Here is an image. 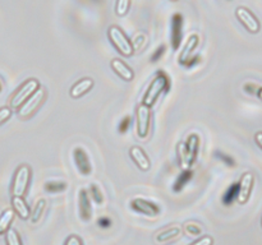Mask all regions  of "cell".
I'll return each instance as SVG.
<instances>
[{"instance_id": "obj_1", "label": "cell", "mask_w": 262, "mask_h": 245, "mask_svg": "<svg viewBox=\"0 0 262 245\" xmlns=\"http://www.w3.org/2000/svg\"><path fill=\"white\" fill-rule=\"evenodd\" d=\"M200 150V137L196 133H192L186 142H181L177 145L178 161L182 170H189L193 162L196 161Z\"/></svg>"}, {"instance_id": "obj_2", "label": "cell", "mask_w": 262, "mask_h": 245, "mask_svg": "<svg viewBox=\"0 0 262 245\" xmlns=\"http://www.w3.org/2000/svg\"><path fill=\"white\" fill-rule=\"evenodd\" d=\"M169 88H170V79H169L168 74L160 70L151 81L150 86H148L147 91H146L145 96L142 99V104L148 107H152L155 102L158 101L159 97H160V94L168 91Z\"/></svg>"}, {"instance_id": "obj_3", "label": "cell", "mask_w": 262, "mask_h": 245, "mask_svg": "<svg viewBox=\"0 0 262 245\" xmlns=\"http://www.w3.org/2000/svg\"><path fill=\"white\" fill-rule=\"evenodd\" d=\"M107 37L120 55L125 56V58H129L133 55L135 48H133L132 41L127 37L122 28L118 27V26H110L107 28Z\"/></svg>"}, {"instance_id": "obj_4", "label": "cell", "mask_w": 262, "mask_h": 245, "mask_svg": "<svg viewBox=\"0 0 262 245\" xmlns=\"http://www.w3.org/2000/svg\"><path fill=\"white\" fill-rule=\"evenodd\" d=\"M40 87V82L35 78H30L23 82L10 99V109H19Z\"/></svg>"}, {"instance_id": "obj_5", "label": "cell", "mask_w": 262, "mask_h": 245, "mask_svg": "<svg viewBox=\"0 0 262 245\" xmlns=\"http://www.w3.org/2000/svg\"><path fill=\"white\" fill-rule=\"evenodd\" d=\"M31 167L27 163H22L19 167L15 170L14 178L12 184V194L13 197H23L30 186L31 181Z\"/></svg>"}, {"instance_id": "obj_6", "label": "cell", "mask_w": 262, "mask_h": 245, "mask_svg": "<svg viewBox=\"0 0 262 245\" xmlns=\"http://www.w3.org/2000/svg\"><path fill=\"white\" fill-rule=\"evenodd\" d=\"M136 121H137V137L146 139L150 135L151 129V107L141 104L136 110Z\"/></svg>"}, {"instance_id": "obj_7", "label": "cell", "mask_w": 262, "mask_h": 245, "mask_svg": "<svg viewBox=\"0 0 262 245\" xmlns=\"http://www.w3.org/2000/svg\"><path fill=\"white\" fill-rule=\"evenodd\" d=\"M45 99H46V91L40 87V88H38L37 91H36L35 93H33L32 96H31L30 99H28L27 101L19 107V109H18V112H17L18 116H19L20 119H27V117L32 116V115L36 112V110L42 105V102L45 101Z\"/></svg>"}, {"instance_id": "obj_8", "label": "cell", "mask_w": 262, "mask_h": 245, "mask_svg": "<svg viewBox=\"0 0 262 245\" xmlns=\"http://www.w3.org/2000/svg\"><path fill=\"white\" fill-rule=\"evenodd\" d=\"M235 17L238 18L241 23L243 24V27L251 33H257L260 31V22L256 18V15L251 12L250 9L245 7H238L235 9Z\"/></svg>"}, {"instance_id": "obj_9", "label": "cell", "mask_w": 262, "mask_h": 245, "mask_svg": "<svg viewBox=\"0 0 262 245\" xmlns=\"http://www.w3.org/2000/svg\"><path fill=\"white\" fill-rule=\"evenodd\" d=\"M73 161L76 163V167L78 170V173L81 174L82 176H89L92 171V166H91V161H90L89 155L84 151V148L79 147H74L73 150Z\"/></svg>"}, {"instance_id": "obj_10", "label": "cell", "mask_w": 262, "mask_h": 245, "mask_svg": "<svg viewBox=\"0 0 262 245\" xmlns=\"http://www.w3.org/2000/svg\"><path fill=\"white\" fill-rule=\"evenodd\" d=\"M130 207H132L135 211L140 212V213L146 214L148 217H155L159 216L160 213V207L158 204H155L154 202L147 201V199L143 198H135L130 202Z\"/></svg>"}, {"instance_id": "obj_11", "label": "cell", "mask_w": 262, "mask_h": 245, "mask_svg": "<svg viewBox=\"0 0 262 245\" xmlns=\"http://www.w3.org/2000/svg\"><path fill=\"white\" fill-rule=\"evenodd\" d=\"M253 186V175L251 173L243 174V176L239 180V185H238V193H237V199L238 203L245 204L246 202L250 198L251 190H252Z\"/></svg>"}, {"instance_id": "obj_12", "label": "cell", "mask_w": 262, "mask_h": 245, "mask_svg": "<svg viewBox=\"0 0 262 245\" xmlns=\"http://www.w3.org/2000/svg\"><path fill=\"white\" fill-rule=\"evenodd\" d=\"M182 227L178 225H174V226H169L163 229L161 231L156 232L155 236H154V241L158 245H164L166 242L173 241L174 239L179 237L182 235Z\"/></svg>"}, {"instance_id": "obj_13", "label": "cell", "mask_w": 262, "mask_h": 245, "mask_svg": "<svg viewBox=\"0 0 262 245\" xmlns=\"http://www.w3.org/2000/svg\"><path fill=\"white\" fill-rule=\"evenodd\" d=\"M183 17L179 13L173 15L171 18V43L174 50H178L183 38Z\"/></svg>"}, {"instance_id": "obj_14", "label": "cell", "mask_w": 262, "mask_h": 245, "mask_svg": "<svg viewBox=\"0 0 262 245\" xmlns=\"http://www.w3.org/2000/svg\"><path fill=\"white\" fill-rule=\"evenodd\" d=\"M110 68H112L113 71H114L118 77H120L124 82H130L135 78V71H133V69L130 68V66H128L127 64L123 60H120V59H113V60L110 61Z\"/></svg>"}, {"instance_id": "obj_15", "label": "cell", "mask_w": 262, "mask_h": 245, "mask_svg": "<svg viewBox=\"0 0 262 245\" xmlns=\"http://www.w3.org/2000/svg\"><path fill=\"white\" fill-rule=\"evenodd\" d=\"M129 156H130V158L133 160V162L136 163V166H137L140 170H142V171L150 170L151 161L142 148L135 145V147H132L129 150Z\"/></svg>"}, {"instance_id": "obj_16", "label": "cell", "mask_w": 262, "mask_h": 245, "mask_svg": "<svg viewBox=\"0 0 262 245\" xmlns=\"http://www.w3.org/2000/svg\"><path fill=\"white\" fill-rule=\"evenodd\" d=\"M200 42V37L197 35H192L189 36L188 41L184 45L183 50H182L181 55H179V63L183 64V65H188L189 61H191L192 56H193L194 50L197 48Z\"/></svg>"}, {"instance_id": "obj_17", "label": "cell", "mask_w": 262, "mask_h": 245, "mask_svg": "<svg viewBox=\"0 0 262 245\" xmlns=\"http://www.w3.org/2000/svg\"><path fill=\"white\" fill-rule=\"evenodd\" d=\"M78 203H79V213H81V218L84 222L90 221L92 216V208H91V201H90L89 191L81 189L78 195Z\"/></svg>"}, {"instance_id": "obj_18", "label": "cell", "mask_w": 262, "mask_h": 245, "mask_svg": "<svg viewBox=\"0 0 262 245\" xmlns=\"http://www.w3.org/2000/svg\"><path fill=\"white\" fill-rule=\"evenodd\" d=\"M92 87H94V79L83 78L81 79V81L76 82V83L72 86L69 93H71V97H73V99H79V97L86 94L89 91H91Z\"/></svg>"}, {"instance_id": "obj_19", "label": "cell", "mask_w": 262, "mask_h": 245, "mask_svg": "<svg viewBox=\"0 0 262 245\" xmlns=\"http://www.w3.org/2000/svg\"><path fill=\"white\" fill-rule=\"evenodd\" d=\"M12 206L14 213H17L18 216L22 219H28L30 218V207L26 203V201L23 199V197H13L12 198Z\"/></svg>"}, {"instance_id": "obj_20", "label": "cell", "mask_w": 262, "mask_h": 245, "mask_svg": "<svg viewBox=\"0 0 262 245\" xmlns=\"http://www.w3.org/2000/svg\"><path fill=\"white\" fill-rule=\"evenodd\" d=\"M13 219H14V211L13 209L8 208L0 214V235L5 234L10 229Z\"/></svg>"}, {"instance_id": "obj_21", "label": "cell", "mask_w": 262, "mask_h": 245, "mask_svg": "<svg viewBox=\"0 0 262 245\" xmlns=\"http://www.w3.org/2000/svg\"><path fill=\"white\" fill-rule=\"evenodd\" d=\"M45 208H46L45 199H38V201L36 202L35 207H33L32 213H30L31 224L36 225L38 221H40L41 217H42V214H43V211H45Z\"/></svg>"}, {"instance_id": "obj_22", "label": "cell", "mask_w": 262, "mask_h": 245, "mask_svg": "<svg viewBox=\"0 0 262 245\" xmlns=\"http://www.w3.org/2000/svg\"><path fill=\"white\" fill-rule=\"evenodd\" d=\"M182 231L186 235H188V236H200V235L202 234V226L199 222L189 221L184 224Z\"/></svg>"}, {"instance_id": "obj_23", "label": "cell", "mask_w": 262, "mask_h": 245, "mask_svg": "<svg viewBox=\"0 0 262 245\" xmlns=\"http://www.w3.org/2000/svg\"><path fill=\"white\" fill-rule=\"evenodd\" d=\"M67 183L66 181H59V180H53V181H46L45 183V190L49 193H60L67 189Z\"/></svg>"}, {"instance_id": "obj_24", "label": "cell", "mask_w": 262, "mask_h": 245, "mask_svg": "<svg viewBox=\"0 0 262 245\" xmlns=\"http://www.w3.org/2000/svg\"><path fill=\"white\" fill-rule=\"evenodd\" d=\"M193 176V173L191 170H183V173L178 176V179L176 180V184H174V190L176 191H181L182 189L184 188L187 183L192 179Z\"/></svg>"}, {"instance_id": "obj_25", "label": "cell", "mask_w": 262, "mask_h": 245, "mask_svg": "<svg viewBox=\"0 0 262 245\" xmlns=\"http://www.w3.org/2000/svg\"><path fill=\"white\" fill-rule=\"evenodd\" d=\"M5 242H7V245H22V240H20L17 230L9 229L5 232Z\"/></svg>"}, {"instance_id": "obj_26", "label": "cell", "mask_w": 262, "mask_h": 245, "mask_svg": "<svg viewBox=\"0 0 262 245\" xmlns=\"http://www.w3.org/2000/svg\"><path fill=\"white\" fill-rule=\"evenodd\" d=\"M130 7V0H117L115 3V13L119 17H123L128 13Z\"/></svg>"}, {"instance_id": "obj_27", "label": "cell", "mask_w": 262, "mask_h": 245, "mask_svg": "<svg viewBox=\"0 0 262 245\" xmlns=\"http://www.w3.org/2000/svg\"><path fill=\"white\" fill-rule=\"evenodd\" d=\"M90 195L94 198V201L96 202L97 204H102V202H104V195H102L101 189H100V186L97 185V184H92V185L90 186Z\"/></svg>"}, {"instance_id": "obj_28", "label": "cell", "mask_w": 262, "mask_h": 245, "mask_svg": "<svg viewBox=\"0 0 262 245\" xmlns=\"http://www.w3.org/2000/svg\"><path fill=\"white\" fill-rule=\"evenodd\" d=\"M13 111L9 106H4V107H0V125L4 124L7 120L10 119L12 116Z\"/></svg>"}, {"instance_id": "obj_29", "label": "cell", "mask_w": 262, "mask_h": 245, "mask_svg": "<svg viewBox=\"0 0 262 245\" xmlns=\"http://www.w3.org/2000/svg\"><path fill=\"white\" fill-rule=\"evenodd\" d=\"M212 244H214V239H212L211 236H209V235H206V236H202L201 239L192 242L191 245H212Z\"/></svg>"}, {"instance_id": "obj_30", "label": "cell", "mask_w": 262, "mask_h": 245, "mask_svg": "<svg viewBox=\"0 0 262 245\" xmlns=\"http://www.w3.org/2000/svg\"><path fill=\"white\" fill-rule=\"evenodd\" d=\"M164 53H165V46L164 45L159 46V47L155 50V53L152 54V56H151V61H152V63H156V61H158L159 59L164 55Z\"/></svg>"}, {"instance_id": "obj_31", "label": "cell", "mask_w": 262, "mask_h": 245, "mask_svg": "<svg viewBox=\"0 0 262 245\" xmlns=\"http://www.w3.org/2000/svg\"><path fill=\"white\" fill-rule=\"evenodd\" d=\"M237 193H238V186H232V188L229 189V191L227 193V195L224 197L225 203H229V202H232V198L234 199V197H237Z\"/></svg>"}, {"instance_id": "obj_32", "label": "cell", "mask_w": 262, "mask_h": 245, "mask_svg": "<svg viewBox=\"0 0 262 245\" xmlns=\"http://www.w3.org/2000/svg\"><path fill=\"white\" fill-rule=\"evenodd\" d=\"M64 245H82V240L79 239L77 235H71V236L66 240V244Z\"/></svg>"}, {"instance_id": "obj_33", "label": "cell", "mask_w": 262, "mask_h": 245, "mask_svg": "<svg viewBox=\"0 0 262 245\" xmlns=\"http://www.w3.org/2000/svg\"><path fill=\"white\" fill-rule=\"evenodd\" d=\"M130 116H125L124 117V120H123L122 122H120V125H119V132L120 133H125L128 130V128H129V125H130Z\"/></svg>"}, {"instance_id": "obj_34", "label": "cell", "mask_w": 262, "mask_h": 245, "mask_svg": "<svg viewBox=\"0 0 262 245\" xmlns=\"http://www.w3.org/2000/svg\"><path fill=\"white\" fill-rule=\"evenodd\" d=\"M255 139H256V143H257L258 145L262 148V132H258L256 133L255 135Z\"/></svg>"}, {"instance_id": "obj_35", "label": "cell", "mask_w": 262, "mask_h": 245, "mask_svg": "<svg viewBox=\"0 0 262 245\" xmlns=\"http://www.w3.org/2000/svg\"><path fill=\"white\" fill-rule=\"evenodd\" d=\"M99 224H102V226H107V225H110V221L107 218H101L99 219Z\"/></svg>"}, {"instance_id": "obj_36", "label": "cell", "mask_w": 262, "mask_h": 245, "mask_svg": "<svg viewBox=\"0 0 262 245\" xmlns=\"http://www.w3.org/2000/svg\"><path fill=\"white\" fill-rule=\"evenodd\" d=\"M3 88H4V83H3L2 78H0V93H2V92H3Z\"/></svg>"}, {"instance_id": "obj_37", "label": "cell", "mask_w": 262, "mask_h": 245, "mask_svg": "<svg viewBox=\"0 0 262 245\" xmlns=\"http://www.w3.org/2000/svg\"><path fill=\"white\" fill-rule=\"evenodd\" d=\"M258 97H260V100H262V88L258 91Z\"/></svg>"}, {"instance_id": "obj_38", "label": "cell", "mask_w": 262, "mask_h": 245, "mask_svg": "<svg viewBox=\"0 0 262 245\" xmlns=\"http://www.w3.org/2000/svg\"><path fill=\"white\" fill-rule=\"evenodd\" d=\"M171 2H178V0H171Z\"/></svg>"}]
</instances>
